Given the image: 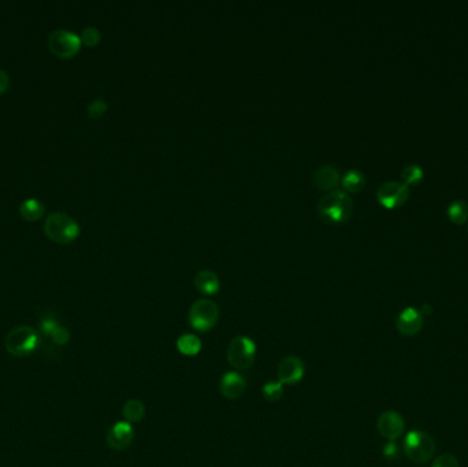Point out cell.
Instances as JSON below:
<instances>
[{
  "label": "cell",
  "instance_id": "6da1fadb",
  "mask_svg": "<svg viewBox=\"0 0 468 467\" xmlns=\"http://www.w3.org/2000/svg\"><path fill=\"white\" fill-rule=\"evenodd\" d=\"M318 210L320 217L330 223H344L353 213V202L347 192L334 190L320 199Z\"/></svg>",
  "mask_w": 468,
  "mask_h": 467
},
{
  "label": "cell",
  "instance_id": "7a4b0ae2",
  "mask_svg": "<svg viewBox=\"0 0 468 467\" xmlns=\"http://www.w3.org/2000/svg\"><path fill=\"white\" fill-rule=\"evenodd\" d=\"M38 344H40V336L37 330L27 325L14 328L12 330L7 333L5 340H4L5 351L15 358H21V356H26L32 354L33 351L37 350Z\"/></svg>",
  "mask_w": 468,
  "mask_h": 467
},
{
  "label": "cell",
  "instance_id": "3957f363",
  "mask_svg": "<svg viewBox=\"0 0 468 467\" xmlns=\"http://www.w3.org/2000/svg\"><path fill=\"white\" fill-rule=\"evenodd\" d=\"M44 232L55 242H71L80 234L78 224L65 213H52L44 224Z\"/></svg>",
  "mask_w": 468,
  "mask_h": 467
},
{
  "label": "cell",
  "instance_id": "277c9868",
  "mask_svg": "<svg viewBox=\"0 0 468 467\" xmlns=\"http://www.w3.org/2000/svg\"><path fill=\"white\" fill-rule=\"evenodd\" d=\"M404 451L410 461L422 465L433 458L436 453V443L430 435L421 431H414L406 437Z\"/></svg>",
  "mask_w": 468,
  "mask_h": 467
},
{
  "label": "cell",
  "instance_id": "5b68a950",
  "mask_svg": "<svg viewBox=\"0 0 468 467\" xmlns=\"http://www.w3.org/2000/svg\"><path fill=\"white\" fill-rule=\"evenodd\" d=\"M220 308L215 301L209 299L196 300L189 310V323L198 332H210L217 326Z\"/></svg>",
  "mask_w": 468,
  "mask_h": 467
},
{
  "label": "cell",
  "instance_id": "8992f818",
  "mask_svg": "<svg viewBox=\"0 0 468 467\" xmlns=\"http://www.w3.org/2000/svg\"><path fill=\"white\" fill-rule=\"evenodd\" d=\"M256 358V344L252 339L246 336H237L229 344L228 348V361L229 363L238 369H249Z\"/></svg>",
  "mask_w": 468,
  "mask_h": 467
},
{
  "label": "cell",
  "instance_id": "52a82bcc",
  "mask_svg": "<svg viewBox=\"0 0 468 467\" xmlns=\"http://www.w3.org/2000/svg\"><path fill=\"white\" fill-rule=\"evenodd\" d=\"M49 51L59 58H71L81 48V37L70 30H54L48 36Z\"/></svg>",
  "mask_w": 468,
  "mask_h": 467
},
{
  "label": "cell",
  "instance_id": "ba28073f",
  "mask_svg": "<svg viewBox=\"0 0 468 467\" xmlns=\"http://www.w3.org/2000/svg\"><path fill=\"white\" fill-rule=\"evenodd\" d=\"M411 191L406 183L386 181L382 183L377 191V199L385 209H396L410 199Z\"/></svg>",
  "mask_w": 468,
  "mask_h": 467
},
{
  "label": "cell",
  "instance_id": "9c48e42d",
  "mask_svg": "<svg viewBox=\"0 0 468 467\" xmlns=\"http://www.w3.org/2000/svg\"><path fill=\"white\" fill-rule=\"evenodd\" d=\"M304 362L296 355H288L282 358L277 369L278 381L282 385H294L300 383L304 377Z\"/></svg>",
  "mask_w": 468,
  "mask_h": 467
},
{
  "label": "cell",
  "instance_id": "30bf717a",
  "mask_svg": "<svg viewBox=\"0 0 468 467\" xmlns=\"http://www.w3.org/2000/svg\"><path fill=\"white\" fill-rule=\"evenodd\" d=\"M404 420L396 411H385L379 415L377 421V429L379 435L389 442H395L396 439H399L404 432Z\"/></svg>",
  "mask_w": 468,
  "mask_h": 467
},
{
  "label": "cell",
  "instance_id": "8fae6325",
  "mask_svg": "<svg viewBox=\"0 0 468 467\" xmlns=\"http://www.w3.org/2000/svg\"><path fill=\"white\" fill-rule=\"evenodd\" d=\"M134 439V431L132 424L121 421L113 425L107 432V444L110 448L115 451H124L126 450Z\"/></svg>",
  "mask_w": 468,
  "mask_h": 467
},
{
  "label": "cell",
  "instance_id": "7c38bea8",
  "mask_svg": "<svg viewBox=\"0 0 468 467\" xmlns=\"http://www.w3.org/2000/svg\"><path fill=\"white\" fill-rule=\"evenodd\" d=\"M396 326L401 334L415 336L423 326V314L414 307H407L397 317Z\"/></svg>",
  "mask_w": 468,
  "mask_h": 467
},
{
  "label": "cell",
  "instance_id": "4fadbf2b",
  "mask_svg": "<svg viewBox=\"0 0 468 467\" xmlns=\"http://www.w3.org/2000/svg\"><path fill=\"white\" fill-rule=\"evenodd\" d=\"M246 388V383L244 377L237 372H228L222 376L220 381V392L224 398L229 400L239 399Z\"/></svg>",
  "mask_w": 468,
  "mask_h": 467
},
{
  "label": "cell",
  "instance_id": "5bb4252c",
  "mask_svg": "<svg viewBox=\"0 0 468 467\" xmlns=\"http://www.w3.org/2000/svg\"><path fill=\"white\" fill-rule=\"evenodd\" d=\"M315 185L322 191H334L340 183V173L336 168L326 165L316 170L314 176Z\"/></svg>",
  "mask_w": 468,
  "mask_h": 467
},
{
  "label": "cell",
  "instance_id": "9a60e30c",
  "mask_svg": "<svg viewBox=\"0 0 468 467\" xmlns=\"http://www.w3.org/2000/svg\"><path fill=\"white\" fill-rule=\"evenodd\" d=\"M195 286L199 292L204 295H215L220 291V278L218 275L209 269L200 270L195 277Z\"/></svg>",
  "mask_w": 468,
  "mask_h": 467
},
{
  "label": "cell",
  "instance_id": "2e32d148",
  "mask_svg": "<svg viewBox=\"0 0 468 467\" xmlns=\"http://www.w3.org/2000/svg\"><path fill=\"white\" fill-rule=\"evenodd\" d=\"M202 340L196 334L185 333L177 340V350L185 356H195L202 351Z\"/></svg>",
  "mask_w": 468,
  "mask_h": 467
},
{
  "label": "cell",
  "instance_id": "e0dca14e",
  "mask_svg": "<svg viewBox=\"0 0 468 467\" xmlns=\"http://www.w3.org/2000/svg\"><path fill=\"white\" fill-rule=\"evenodd\" d=\"M122 415L129 424H137L145 417V406L139 399L128 400L122 407Z\"/></svg>",
  "mask_w": 468,
  "mask_h": 467
},
{
  "label": "cell",
  "instance_id": "ac0fdd59",
  "mask_svg": "<svg viewBox=\"0 0 468 467\" xmlns=\"http://www.w3.org/2000/svg\"><path fill=\"white\" fill-rule=\"evenodd\" d=\"M366 185V177L362 172L359 170H349L344 174L342 177V187L347 192H360Z\"/></svg>",
  "mask_w": 468,
  "mask_h": 467
},
{
  "label": "cell",
  "instance_id": "d6986e66",
  "mask_svg": "<svg viewBox=\"0 0 468 467\" xmlns=\"http://www.w3.org/2000/svg\"><path fill=\"white\" fill-rule=\"evenodd\" d=\"M19 214L26 221H36L44 214V206L36 199H26L19 205Z\"/></svg>",
  "mask_w": 468,
  "mask_h": 467
},
{
  "label": "cell",
  "instance_id": "ffe728a7",
  "mask_svg": "<svg viewBox=\"0 0 468 467\" xmlns=\"http://www.w3.org/2000/svg\"><path fill=\"white\" fill-rule=\"evenodd\" d=\"M447 214L454 224L463 225L468 221V205L463 201H455L448 206Z\"/></svg>",
  "mask_w": 468,
  "mask_h": 467
},
{
  "label": "cell",
  "instance_id": "44dd1931",
  "mask_svg": "<svg viewBox=\"0 0 468 467\" xmlns=\"http://www.w3.org/2000/svg\"><path fill=\"white\" fill-rule=\"evenodd\" d=\"M423 169L417 165V163H410L407 165L403 170H401V177L406 181V184H411V185H417L423 180Z\"/></svg>",
  "mask_w": 468,
  "mask_h": 467
},
{
  "label": "cell",
  "instance_id": "7402d4cb",
  "mask_svg": "<svg viewBox=\"0 0 468 467\" xmlns=\"http://www.w3.org/2000/svg\"><path fill=\"white\" fill-rule=\"evenodd\" d=\"M263 396L268 402H278L283 395V385L279 381H271L263 385Z\"/></svg>",
  "mask_w": 468,
  "mask_h": 467
},
{
  "label": "cell",
  "instance_id": "603a6c76",
  "mask_svg": "<svg viewBox=\"0 0 468 467\" xmlns=\"http://www.w3.org/2000/svg\"><path fill=\"white\" fill-rule=\"evenodd\" d=\"M81 43H84L88 47L97 45L100 43V32L93 26L85 27L81 33Z\"/></svg>",
  "mask_w": 468,
  "mask_h": 467
},
{
  "label": "cell",
  "instance_id": "cb8c5ba5",
  "mask_svg": "<svg viewBox=\"0 0 468 467\" xmlns=\"http://www.w3.org/2000/svg\"><path fill=\"white\" fill-rule=\"evenodd\" d=\"M86 111L91 118H95V119L100 118L107 111V103L102 99H95L93 102L89 103Z\"/></svg>",
  "mask_w": 468,
  "mask_h": 467
},
{
  "label": "cell",
  "instance_id": "d4e9b609",
  "mask_svg": "<svg viewBox=\"0 0 468 467\" xmlns=\"http://www.w3.org/2000/svg\"><path fill=\"white\" fill-rule=\"evenodd\" d=\"M51 336H52V341L59 347L66 345L70 341V332L66 328L59 326V325L55 328V330L51 333Z\"/></svg>",
  "mask_w": 468,
  "mask_h": 467
},
{
  "label": "cell",
  "instance_id": "484cf974",
  "mask_svg": "<svg viewBox=\"0 0 468 467\" xmlns=\"http://www.w3.org/2000/svg\"><path fill=\"white\" fill-rule=\"evenodd\" d=\"M432 467H459V461L449 454L440 455Z\"/></svg>",
  "mask_w": 468,
  "mask_h": 467
},
{
  "label": "cell",
  "instance_id": "4316f807",
  "mask_svg": "<svg viewBox=\"0 0 468 467\" xmlns=\"http://www.w3.org/2000/svg\"><path fill=\"white\" fill-rule=\"evenodd\" d=\"M56 326H58V322L54 318H44L41 321V328L45 334H51Z\"/></svg>",
  "mask_w": 468,
  "mask_h": 467
},
{
  "label": "cell",
  "instance_id": "83f0119b",
  "mask_svg": "<svg viewBox=\"0 0 468 467\" xmlns=\"http://www.w3.org/2000/svg\"><path fill=\"white\" fill-rule=\"evenodd\" d=\"M10 84V77L4 70H0V95L8 88Z\"/></svg>",
  "mask_w": 468,
  "mask_h": 467
},
{
  "label": "cell",
  "instance_id": "f1b7e54d",
  "mask_svg": "<svg viewBox=\"0 0 468 467\" xmlns=\"http://www.w3.org/2000/svg\"><path fill=\"white\" fill-rule=\"evenodd\" d=\"M384 455L386 458H392V457H396L397 455V448L393 443H389L385 448H384Z\"/></svg>",
  "mask_w": 468,
  "mask_h": 467
},
{
  "label": "cell",
  "instance_id": "f546056e",
  "mask_svg": "<svg viewBox=\"0 0 468 467\" xmlns=\"http://www.w3.org/2000/svg\"><path fill=\"white\" fill-rule=\"evenodd\" d=\"M422 311H423V314H430V312H432V308H430L429 304H423V306H422Z\"/></svg>",
  "mask_w": 468,
  "mask_h": 467
}]
</instances>
